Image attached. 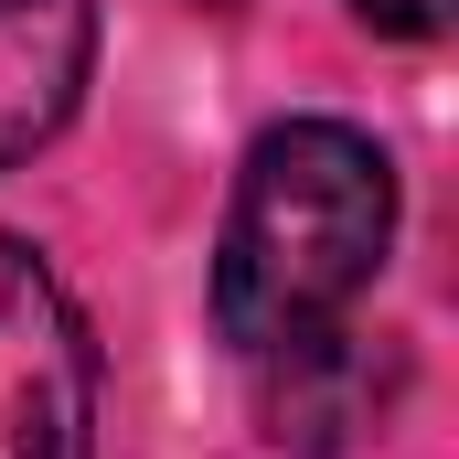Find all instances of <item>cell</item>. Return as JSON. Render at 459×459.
<instances>
[{
	"mask_svg": "<svg viewBox=\"0 0 459 459\" xmlns=\"http://www.w3.org/2000/svg\"><path fill=\"white\" fill-rule=\"evenodd\" d=\"M395 235V171L342 117H289L246 150L225 246H214V321L246 363L332 332L374 289Z\"/></svg>",
	"mask_w": 459,
	"mask_h": 459,
	"instance_id": "6da1fadb",
	"label": "cell"
},
{
	"mask_svg": "<svg viewBox=\"0 0 459 459\" xmlns=\"http://www.w3.org/2000/svg\"><path fill=\"white\" fill-rule=\"evenodd\" d=\"M0 459H97V342L22 235H0Z\"/></svg>",
	"mask_w": 459,
	"mask_h": 459,
	"instance_id": "7a4b0ae2",
	"label": "cell"
},
{
	"mask_svg": "<svg viewBox=\"0 0 459 459\" xmlns=\"http://www.w3.org/2000/svg\"><path fill=\"white\" fill-rule=\"evenodd\" d=\"M97 65V0H0V171L32 160Z\"/></svg>",
	"mask_w": 459,
	"mask_h": 459,
	"instance_id": "3957f363",
	"label": "cell"
},
{
	"mask_svg": "<svg viewBox=\"0 0 459 459\" xmlns=\"http://www.w3.org/2000/svg\"><path fill=\"white\" fill-rule=\"evenodd\" d=\"M256 374H267V438L278 449H342L363 428H385V395H395V352H374L342 321L267 352Z\"/></svg>",
	"mask_w": 459,
	"mask_h": 459,
	"instance_id": "277c9868",
	"label": "cell"
},
{
	"mask_svg": "<svg viewBox=\"0 0 459 459\" xmlns=\"http://www.w3.org/2000/svg\"><path fill=\"white\" fill-rule=\"evenodd\" d=\"M374 32H406V43H428V32H449V0H352Z\"/></svg>",
	"mask_w": 459,
	"mask_h": 459,
	"instance_id": "5b68a950",
	"label": "cell"
}]
</instances>
